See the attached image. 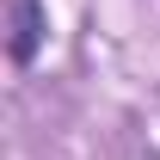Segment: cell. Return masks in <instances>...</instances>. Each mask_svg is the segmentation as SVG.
<instances>
[{
  "instance_id": "obj_1",
  "label": "cell",
  "mask_w": 160,
  "mask_h": 160,
  "mask_svg": "<svg viewBox=\"0 0 160 160\" xmlns=\"http://www.w3.org/2000/svg\"><path fill=\"white\" fill-rule=\"evenodd\" d=\"M43 37H49L43 0H12V12H6V56H12V68H31Z\"/></svg>"
}]
</instances>
